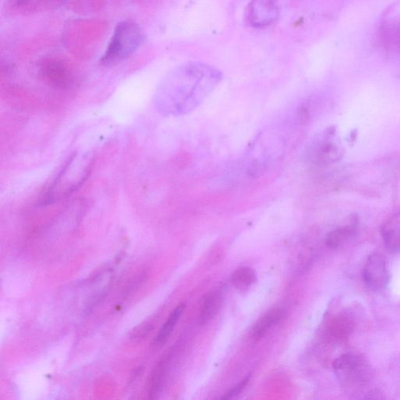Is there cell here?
Wrapping results in <instances>:
<instances>
[{
    "label": "cell",
    "mask_w": 400,
    "mask_h": 400,
    "mask_svg": "<svg viewBox=\"0 0 400 400\" xmlns=\"http://www.w3.org/2000/svg\"><path fill=\"white\" fill-rule=\"evenodd\" d=\"M223 79V74L211 65L191 61L174 69L161 82L153 106L165 117H180L201 105Z\"/></svg>",
    "instance_id": "1"
},
{
    "label": "cell",
    "mask_w": 400,
    "mask_h": 400,
    "mask_svg": "<svg viewBox=\"0 0 400 400\" xmlns=\"http://www.w3.org/2000/svg\"><path fill=\"white\" fill-rule=\"evenodd\" d=\"M94 162L90 153H74L45 192L41 204L50 205L73 194L89 178Z\"/></svg>",
    "instance_id": "2"
},
{
    "label": "cell",
    "mask_w": 400,
    "mask_h": 400,
    "mask_svg": "<svg viewBox=\"0 0 400 400\" xmlns=\"http://www.w3.org/2000/svg\"><path fill=\"white\" fill-rule=\"evenodd\" d=\"M335 374L341 386L349 394L363 399H379L376 390H369L374 380V371L369 361L356 352H345L333 363Z\"/></svg>",
    "instance_id": "3"
},
{
    "label": "cell",
    "mask_w": 400,
    "mask_h": 400,
    "mask_svg": "<svg viewBox=\"0 0 400 400\" xmlns=\"http://www.w3.org/2000/svg\"><path fill=\"white\" fill-rule=\"evenodd\" d=\"M143 41V30L135 22H120L99 60L100 64L106 67L118 65L133 55L140 48Z\"/></svg>",
    "instance_id": "4"
},
{
    "label": "cell",
    "mask_w": 400,
    "mask_h": 400,
    "mask_svg": "<svg viewBox=\"0 0 400 400\" xmlns=\"http://www.w3.org/2000/svg\"><path fill=\"white\" fill-rule=\"evenodd\" d=\"M363 280L365 286L374 291L386 289L389 282L388 264L379 252H373L365 261L363 272Z\"/></svg>",
    "instance_id": "5"
},
{
    "label": "cell",
    "mask_w": 400,
    "mask_h": 400,
    "mask_svg": "<svg viewBox=\"0 0 400 400\" xmlns=\"http://www.w3.org/2000/svg\"><path fill=\"white\" fill-rule=\"evenodd\" d=\"M279 17V0H251L246 11L248 24L259 29L272 26Z\"/></svg>",
    "instance_id": "6"
},
{
    "label": "cell",
    "mask_w": 400,
    "mask_h": 400,
    "mask_svg": "<svg viewBox=\"0 0 400 400\" xmlns=\"http://www.w3.org/2000/svg\"><path fill=\"white\" fill-rule=\"evenodd\" d=\"M40 74L45 83L55 89H67L73 81L70 68L62 60L55 58L43 60L40 66Z\"/></svg>",
    "instance_id": "7"
},
{
    "label": "cell",
    "mask_w": 400,
    "mask_h": 400,
    "mask_svg": "<svg viewBox=\"0 0 400 400\" xmlns=\"http://www.w3.org/2000/svg\"><path fill=\"white\" fill-rule=\"evenodd\" d=\"M382 240L392 253H400V211L391 214L381 226Z\"/></svg>",
    "instance_id": "8"
},
{
    "label": "cell",
    "mask_w": 400,
    "mask_h": 400,
    "mask_svg": "<svg viewBox=\"0 0 400 400\" xmlns=\"http://www.w3.org/2000/svg\"><path fill=\"white\" fill-rule=\"evenodd\" d=\"M340 155V150L333 142L323 138L313 145L310 157L314 165H328L335 162Z\"/></svg>",
    "instance_id": "9"
},
{
    "label": "cell",
    "mask_w": 400,
    "mask_h": 400,
    "mask_svg": "<svg viewBox=\"0 0 400 400\" xmlns=\"http://www.w3.org/2000/svg\"><path fill=\"white\" fill-rule=\"evenodd\" d=\"M379 38L384 48L400 52V17L384 22L379 29Z\"/></svg>",
    "instance_id": "10"
},
{
    "label": "cell",
    "mask_w": 400,
    "mask_h": 400,
    "mask_svg": "<svg viewBox=\"0 0 400 400\" xmlns=\"http://www.w3.org/2000/svg\"><path fill=\"white\" fill-rule=\"evenodd\" d=\"M223 302H224V294L221 291L215 290L207 294L200 306L199 324L205 326L216 316L222 307Z\"/></svg>",
    "instance_id": "11"
},
{
    "label": "cell",
    "mask_w": 400,
    "mask_h": 400,
    "mask_svg": "<svg viewBox=\"0 0 400 400\" xmlns=\"http://www.w3.org/2000/svg\"><path fill=\"white\" fill-rule=\"evenodd\" d=\"M355 318L350 311L338 314L329 325V333L335 340H344L349 338L355 329Z\"/></svg>",
    "instance_id": "12"
},
{
    "label": "cell",
    "mask_w": 400,
    "mask_h": 400,
    "mask_svg": "<svg viewBox=\"0 0 400 400\" xmlns=\"http://www.w3.org/2000/svg\"><path fill=\"white\" fill-rule=\"evenodd\" d=\"M358 228L356 218L351 219L348 224L338 227L330 232L326 237V245L330 250L340 248L355 235Z\"/></svg>",
    "instance_id": "13"
},
{
    "label": "cell",
    "mask_w": 400,
    "mask_h": 400,
    "mask_svg": "<svg viewBox=\"0 0 400 400\" xmlns=\"http://www.w3.org/2000/svg\"><path fill=\"white\" fill-rule=\"evenodd\" d=\"M283 311L276 309L267 311L263 317H261L252 327V336L255 340H260L275 325L282 320Z\"/></svg>",
    "instance_id": "14"
},
{
    "label": "cell",
    "mask_w": 400,
    "mask_h": 400,
    "mask_svg": "<svg viewBox=\"0 0 400 400\" xmlns=\"http://www.w3.org/2000/svg\"><path fill=\"white\" fill-rule=\"evenodd\" d=\"M184 310H186V304L181 303L176 306V309L172 312L170 316L168 317L165 325L160 328L156 338L157 345H163L168 340L169 336L172 333L177 323L179 322Z\"/></svg>",
    "instance_id": "15"
},
{
    "label": "cell",
    "mask_w": 400,
    "mask_h": 400,
    "mask_svg": "<svg viewBox=\"0 0 400 400\" xmlns=\"http://www.w3.org/2000/svg\"><path fill=\"white\" fill-rule=\"evenodd\" d=\"M232 282L235 289L244 291L251 287L257 282V274L251 267H242L233 272Z\"/></svg>",
    "instance_id": "16"
},
{
    "label": "cell",
    "mask_w": 400,
    "mask_h": 400,
    "mask_svg": "<svg viewBox=\"0 0 400 400\" xmlns=\"http://www.w3.org/2000/svg\"><path fill=\"white\" fill-rule=\"evenodd\" d=\"M168 359L165 358L158 364L155 368V372L152 373L151 379V398H156L159 394L165 379L167 370Z\"/></svg>",
    "instance_id": "17"
},
{
    "label": "cell",
    "mask_w": 400,
    "mask_h": 400,
    "mask_svg": "<svg viewBox=\"0 0 400 400\" xmlns=\"http://www.w3.org/2000/svg\"><path fill=\"white\" fill-rule=\"evenodd\" d=\"M250 381V377H246L243 381L237 384L232 389L227 392V394L223 396L222 399H232L237 397L241 394Z\"/></svg>",
    "instance_id": "18"
},
{
    "label": "cell",
    "mask_w": 400,
    "mask_h": 400,
    "mask_svg": "<svg viewBox=\"0 0 400 400\" xmlns=\"http://www.w3.org/2000/svg\"><path fill=\"white\" fill-rule=\"evenodd\" d=\"M30 0H17V4L18 6H24L28 4Z\"/></svg>",
    "instance_id": "19"
}]
</instances>
